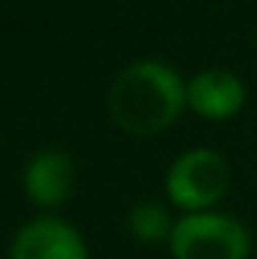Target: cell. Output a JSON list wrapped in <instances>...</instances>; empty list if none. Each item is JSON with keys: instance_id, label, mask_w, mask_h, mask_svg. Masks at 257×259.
I'll return each instance as SVG.
<instances>
[{"instance_id": "8992f818", "label": "cell", "mask_w": 257, "mask_h": 259, "mask_svg": "<svg viewBox=\"0 0 257 259\" xmlns=\"http://www.w3.org/2000/svg\"><path fill=\"white\" fill-rule=\"evenodd\" d=\"M25 193L39 207H58L75 188V165L66 152L45 149L25 165Z\"/></svg>"}, {"instance_id": "52a82bcc", "label": "cell", "mask_w": 257, "mask_h": 259, "mask_svg": "<svg viewBox=\"0 0 257 259\" xmlns=\"http://www.w3.org/2000/svg\"><path fill=\"white\" fill-rule=\"evenodd\" d=\"M127 229H130V234L138 243L155 245V243H163V240L171 237L174 224H171L169 212L161 204L141 201V204H136L130 209V215H127Z\"/></svg>"}, {"instance_id": "7a4b0ae2", "label": "cell", "mask_w": 257, "mask_h": 259, "mask_svg": "<svg viewBox=\"0 0 257 259\" xmlns=\"http://www.w3.org/2000/svg\"><path fill=\"white\" fill-rule=\"evenodd\" d=\"M174 259H249L252 237L241 221L222 212H188L169 237Z\"/></svg>"}, {"instance_id": "3957f363", "label": "cell", "mask_w": 257, "mask_h": 259, "mask_svg": "<svg viewBox=\"0 0 257 259\" xmlns=\"http://www.w3.org/2000/svg\"><path fill=\"white\" fill-rule=\"evenodd\" d=\"M230 188V163L213 149H188L171 163L166 196L186 212H207Z\"/></svg>"}, {"instance_id": "277c9868", "label": "cell", "mask_w": 257, "mask_h": 259, "mask_svg": "<svg viewBox=\"0 0 257 259\" xmlns=\"http://www.w3.org/2000/svg\"><path fill=\"white\" fill-rule=\"evenodd\" d=\"M9 259H89L78 229L58 218H36L14 234Z\"/></svg>"}, {"instance_id": "6da1fadb", "label": "cell", "mask_w": 257, "mask_h": 259, "mask_svg": "<svg viewBox=\"0 0 257 259\" xmlns=\"http://www.w3.org/2000/svg\"><path fill=\"white\" fill-rule=\"evenodd\" d=\"M186 83L161 61H136L116 75L108 91V113L127 135H158L182 113Z\"/></svg>"}, {"instance_id": "5b68a950", "label": "cell", "mask_w": 257, "mask_h": 259, "mask_svg": "<svg viewBox=\"0 0 257 259\" xmlns=\"http://www.w3.org/2000/svg\"><path fill=\"white\" fill-rule=\"evenodd\" d=\"M246 89L241 77L227 69H205L186 83V105L202 119L224 121L241 113Z\"/></svg>"}]
</instances>
